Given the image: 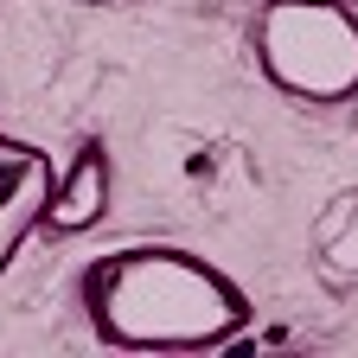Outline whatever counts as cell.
<instances>
[{"label": "cell", "mask_w": 358, "mask_h": 358, "mask_svg": "<svg viewBox=\"0 0 358 358\" xmlns=\"http://www.w3.org/2000/svg\"><path fill=\"white\" fill-rule=\"evenodd\" d=\"M250 52L282 96L339 109L358 96V0H262Z\"/></svg>", "instance_id": "7a4b0ae2"}, {"label": "cell", "mask_w": 358, "mask_h": 358, "mask_svg": "<svg viewBox=\"0 0 358 358\" xmlns=\"http://www.w3.org/2000/svg\"><path fill=\"white\" fill-rule=\"evenodd\" d=\"M109 205V148L103 141H83L71 173H58V199H52V217H45V231H58V237H77L90 231V224L103 217Z\"/></svg>", "instance_id": "277c9868"}, {"label": "cell", "mask_w": 358, "mask_h": 358, "mask_svg": "<svg viewBox=\"0 0 358 358\" xmlns=\"http://www.w3.org/2000/svg\"><path fill=\"white\" fill-rule=\"evenodd\" d=\"M83 320L115 352H217L250 327V294L179 243H122L77 275Z\"/></svg>", "instance_id": "6da1fadb"}, {"label": "cell", "mask_w": 358, "mask_h": 358, "mask_svg": "<svg viewBox=\"0 0 358 358\" xmlns=\"http://www.w3.org/2000/svg\"><path fill=\"white\" fill-rule=\"evenodd\" d=\"M52 199H58V166H52V154L0 128V275L13 268V256L26 250V237L45 231Z\"/></svg>", "instance_id": "3957f363"}]
</instances>
